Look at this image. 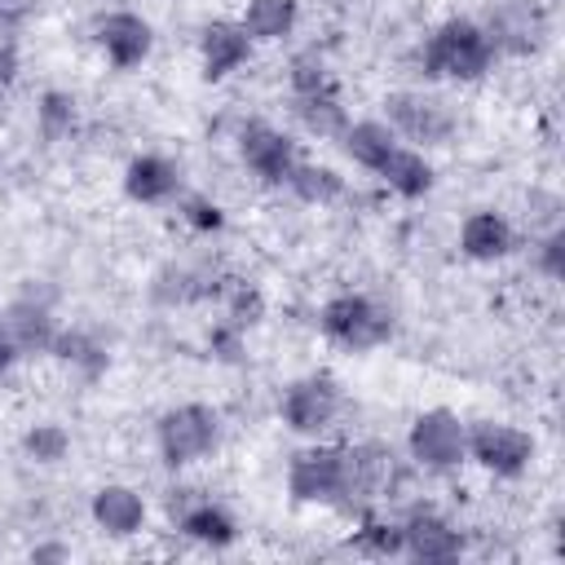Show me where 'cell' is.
<instances>
[{
	"label": "cell",
	"instance_id": "cell-6",
	"mask_svg": "<svg viewBox=\"0 0 565 565\" xmlns=\"http://www.w3.org/2000/svg\"><path fill=\"white\" fill-rule=\"evenodd\" d=\"M340 406H344L340 384H335L327 371H313V375L291 380V384L282 388V397H278L282 424H287L291 433H300V437H322V433L340 419Z\"/></svg>",
	"mask_w": 565,
	"mask_h": 565
},
{
	"label": "cell",
	"instance_id": "cell-27",
	"mask_svg": "<svg viewBox=\"0 0 565 565\" xmlns=\"http://www.w3.org/2000/svg\"><path fill=\"white\" fill-rule=\"evenodd\" d=\"M287 84H291V97H313V93H335V75L327 66V57L318 49H305L291 57L287 66Z\"/></svg>",
	"mask_w": 565,
	"mask_h": 565
},
{
	"label": "cell",
	"instance_id": "cell-12",
	"mask_svg": "<svg viewBox=\"0 0 565 565\" xmlns=\"http://www.w3.org/2000/svg\"><path fill=\"white\" fill-rule=\"evenodd\" d=\"M97 49H102V57L115 66V71H132V66H141L146 57H150V49H154V31H150V22L141 18V13H128V9H115V13H106V18H97Z\"/></svg>",
	"mask_w": 565,
	"mask_h": 565
},
{
	"label": "cell",
	"instance_id": "cell-9",
	"mask_svg": "<svg viewBox=\"0 0 565 565\" xmlns=\"http://www.w3.org/2000/svg\"><path fill=\"white\" fill-rule=\"evenodd\" d=\"M534 437L503 419H477L468 424V459L481 463L494 477H521L534 463Z\"/></svg>",
	"mask_w": 565,
	"mask_h": 565
},
{
	"label": "cell",
	"instance_id": "cell-8",
	"mask_svg": "<svg viewBox=\"0 0 565 565\" xmlns=\"http://www.w3.org/2000/svg\"><path fill=\"white\" fill-rule=\"evenodd\" d=\"M287 490L296 503H344V446H305L287 463Z\"/></svg>",
	"mask_w": 565,
	"mask_h": 565
},
{
	"label": "cell",
	"instance_id": "cell-20",
	"mask_svg": "<svg viewBox=\"0 0 565 565\" xmlns=\"http://www.w3.org/2000/svg\"><path fill=\"white\" fill-rule=\"evenodd\" d=\"M4 327L13 331L22 358H26V353H49L53 340H57V322H53L49 305H40V300H31V296H22V300H13V305L4 309Z\"/></svg>",
	"mask_w": 565,
	"mask_h": 565
},
{
	"label": "cell",
	"instance_id": "cell-23",
	"mask_svg": "<svg viewBox=\"0 0 565 565\" xmlns=\"http://www.w3.org/2000/svg\"><path fill=\"white\" fill-rule=\"evenodd\" d=\"M287 190H291L300 203H335V199L344 194V177H340L335 168H327V163L300 159V163L291 168V177H287Z\"/></svg>",
	"mask_w": 565,
	"mask_h": 565
},
{
	"label": "cell",
	"instance_id": "cell-33",
	"mask_svg": "<svg viewBox=\"0 0 565 565\" xmlns=\"http://www.w3.org/2000/svg\"><path fill=\"white\" fill-rule=\"evenodd\" d=\"M18 358H22V349H18V340H13V331L4 327V318H0V380L18 366Z\"/></svg>",
	"mask_w": 565,
	"mask_h": 565
},
{
	"label": "cell",
	"instance_id": "cell-32",
	"mask_svg": "<svg viewBox=\"0 0 565 565\" xmlns=\"http://www.w3.org/2000/svg\"><path fill=\"white\" fill-rule=\"evenodd\" d=\"M256 318H260V291H256V287H234L230 322H234V327H252Z\"/></svg>",
	"mask_w": 565,
	"mask_h": 565
},
{
	"label": "cell",
	"instance_id": "cell-2",
	"mask_svg": "<svg viewBox=\"0 0 565 565\" xmlns=\"http://www.w3.org/2000/svg\"><path fill=\"white\" fill-rule=\"evenodd\" d=\"M318 327L331 344H340L349 353H366V349H380L393 335V313L380 300L362 296V291H340L322 305Z\"/></svg>",
	"mask_w": 565,
	"mask_h": 565
},
{
	"label": "cell",
	"instance_id": "cell-18",
	"mask_svg": "<svg viewBox=\"0 0 565 565\" xmlns=\"http://www.w3.org/2000/svg\"><path fill=\"white\" fill-rule=\"evenodd\" d=\"M88 512H93L97 530H106L110 539H132L146 525V499L132 486H119V481L102 486L93 494V508Z\"/></svg>",
	"mask_w": 565,
	"mask_h": 565
},
{
	"label": "cell",
	"instance_id": "cell-35",
	"mask_svg": "<svg viewBox=\"0 0 565 565\" xmlns=\"http://www.w3.org/2000/svg\"><path fill=\"white\" fill-rule=\"evenodd\" d=\"M13 75H18V49L9 40H0V88L13 84Z\"/></svg>",
	"mask_w": 565,
	"mask_h": 565
},
{
	"label": "cell",
	"instance_id": "cell-22",
	"mask_svg": "<svg viewBox=\"0 0 565 565\" xmlns=\"http://www.w3.org/2000/svg\"><path fill=\"white\" fill-rule=\"evenodd\" d=\"M296 18H300V0H247L238 22H243V31H247L252 40L269 44V40L291 35Z\"/></svg>",
	"mask_w": 565,
	"mask_h": 565
},
{
	"label": "cell",
	"instance_id": "cell-14",
	"mask_svg": "<svg viewBox=\"0 0 565 565\" xmlns=\"http://www.w3.org/2000/svg\"><path fill=\"white\" fill-rule=\"evenodd\" d=\"M494 53H534L547 35V18L543 9H534L530 0H508L490 13V26H486Z\"/></svg>",
	"mask_w": 565,
	"mask_h": 565
},
{
	"label": "cell",
	"instance_id": "cell-36",
	"mask_svg": "<svg viewBox=\"0 0 565 565\" xmlns=\"http://www.w3.org/2000/svg\"><path fill=\"white\" fill-rule=\"evenodd\" d=\"M66 556V547H35L31 552V561H62Z\"/></svg>",
	"mask_w": 565,
	"mask_h": 565
},
{
	"label": "cell",
	"instance_id": "cell-29",
	"mask_svg": "<svg viewBox=\"0 0 565 565\" xmlns=\"http://www.w3.org/2000/svg\"><path fill=\"white\" fill-rule=\"evenodd\" d=\"M22 455L31 463H62L71 455V433L62 424H31L22 433Z\"/></svg>",
	"mask_w": 565,
	"mask_h": 565
},
{
	"label": "cell",
	"instance_id": "cell-11",
	"mask_svg": "<svg viewBox=\"0 0 565 565\" xmlns=\"http://www.w3.org/2000/svg\"><path fill=\"white\" fill-rule=\"evenodd\" d=\"M459 552H463V534L437 508L419 503L402 516V556L441 565V561H459Z\"/></svg>",
	"mask_w": 565,
	"mask_h": 565
},
{
	"label": "cell",
	"instance_id": "cell-16",
	"mask_svg": "<svg viewBox=\"0 0 565 565\" xmlns=\"http://www.w3.org/2000/svg\"><path fill=\"white\" fill-rule=\"evenodd\" d=\"M512 247H516V230H512V221L503 212L477 207V212L463 216V225H459V252L468 260H503Z\"/></svg>",
	"mask_w": 565,
	"mask_h": 565
},
{
	"label": "cell",
	"instance_id": "cell-24",
	"mask_svg": "<svg viewBox=\"0 0 565 565\" xmlns=\"http://www.w3.org/2000/svg\"><path fill=\"white\" fill-rule=\"evenodd\" d=\"M53 358H62V362H71L79 375H88V380H97L102 371H106V349L88 335V331H79V327H57V340H53V349H49Z\"/></svg>",
	"mask_w": 565,
	"mask_h": 565
},
{
	"label": "cell",
	"instance_id": "cell-26",
	"mask_svg": "<svg viewBox=\"0 0 565 565\" xmlns=\"http://www.w3.org/2000/svg\"><path fill=\"white\" fill-rule=\"evenodd\" d=\"M353 543L366 552V556H402V521H388V516H375V508L358 512V530H353Z\"/></svg>",
	"mask_w": 565,
	"mask_h": 565
},
{
	"label": "cell",
	"instance_id": "cell-30",
	"mask_svg": "<svg viewBox=\"0 0 565 565\" xmlns=\"http://www.w3.org/2000/svg\"><path fill=\"white\" fill-rule=\"evenodd\" d=\"M534 265H539L552 282L565 274V230H561V225H552V230L534 243Z\"/></svg>",
	"mask_w": 565,
	"mask_h": 565
},
{
	"label": "cell",
	"instance_id": "cell-28",
	"mask_svg": "<svg viewBox=\"0 0 565 565\" xmlns=\"http://www.w3.org/2000/svg\"><path fill=\"white\" fill-rule=\"evenodd\" d=\"M35 119H40V137L44 141H66L79 124V110H75V97L62 93V88H49L35 106Z\"/></svg>",
	"mask_w": 565,
	"mask_h": 565
},
{
	"label": "cell",
	"instance_id": "cell-13",
	"mask_svg": "<svg viewBox=\"0 0 565 565\" xmlns=\"http://www.w3.org/2000/svg\"><path fill=\"white\" fill-rule=\"evenodd\" d=\"M185 499H172V521L185 539L203 543V547H230L238 539V521L225 503L216 499H194V490H181Z\"/></svg>",
	"mask_w": 565,
	"mask_h": 565
},
{
	"label": "cell",
	"instance_id": "cell-4",
	"mask_svg": "<svg viewBox=\"0 0 565 565\" xmlns=\"http://www.w3.org/2000/svg\"><path fill=\"white\" fill-rule=\"evenodd\" d=\"M406 450L419 468L428 472H450L468 459V424L450 411V406H433V411H419L411 419V433H406Z\"/></svg>",
	"mask_w": 565,
	"mask_h": 565
},
{
	"label": "cell",
	"instance_id": "cell-17",
	"mask_svg": "<svg viewBox=\"0 0 565 565\" xmlns=\"http://www.w3.org/2000/svg\"><path fill=\"white\" fill-rule=\"evenodd\" d=\"M181 190V168L168 154H137L124 168V194L132 203H168Z\"/></svg>",
	"mask_w": 565,
	"mask_h": 565
},
{
	"label": "cell",
	"instance_id": "cell-10",
	"mask_svg": "<svg viewBox=\"0 0 565 565\" xmlns=\"http://www.w3.org/2000/svg\"><path fill=\"white\" fill-rule=\"evenodd\" d=\"M238 154H243L247 172H256L265 185H287L291 168L300 163L296 141H291L282 128L260 124V119H256V124H247V128L238 132Z\"/></svg>",
	"mask_w": 565,
	"mask_h": 565
},
{
	"label": "cell",
	"instance_id": "cell-19",
	"mask_svg": "<svg viewBox=\"0 0 565 565\" xmlns=\"http://www.w3.org/2000/svg\"><path fill=\"white\" fill-rule=\"evenodd\" d=\"M375 177H384L388 190L402 194V199H424V194L433 190V181H437V168L428 163V154H424L419 146H402V141H397L393 154L380 163Z\"/></svg>",
	"mask_w": 565,
	"mask_h": 565
},
{
	"label": "cell",
	"instance_id": "cell-7",
	"mask_svg": "<svg viewBox=\"0 0 565 565\" xmlns=\"http://www.w3.org/2000/svg\"><path fill=\"white\" fill-rule=\"evenodd\" d=\"M397 486V455L384 441H358L344 446V512H366L375 508L388 490Z\"/></svg>",
	"mask_w": 565,
	"mask_h": 565
},
{
	"label": "cell",
	"instance_id": "cell-31",
	"mask_svg": "<svg viewBox=\"0 0 565 565\" xmlns=\"http://www.w3.org/2000/svg\"><path fill=\"white\" fill-rule=\"evenodd\" d=\"M181 216H185V225H194L199 234H212V230L225 225V212H221L212 199H203V194H190V199L181 203Z\"/></svg>",
	"mask_w": 565,
	"mask_h": 565
},
{
	"label": "cell",
	"instance_id": "cell-5",
	"mask_svg": "<svg viewBox=\"0 0 565 565\" xmlns=\"http://www.w3.org/2000/svg\"><path fill=\"white\" fill-rule=\"evenodd\" d=\"M384 124L406 137V141H419V146H441L450 141L455 132V110L446 97L437 93H424V88H402V93H388L384 97Z\"/></svg>",
	"mask_w": 565,
	"mask_h": 565
},
{
	"label": "cell",
	"instance_id": "cell-15",
	"mask_svg": "<svg viewBox=\"0 0 565 565\" xmlns=\"http://www.w3.org/2000/svg\"><path fill=\"white\" fill-rule=\"evenodd\" d=\"M252 35L243 31V22H230V18H216L199 31V57H203V79H225L234 75L247 57H252Z\"/></svg>",
	"mask_w": 565,
	"mask_h": 565
},
{
	"label": "cell",
	"instance_id": "cell-21",
	"mask_svg": "<svg viewBox=\"0 0 565 565\" xmlns=\"http://www.w3.org/2000/svg\"><path fill=\"white\" fill-rule=\"evenodd\" d=\"M397 141H402V137H397L384 119H358V124H349V128L340 132L344 154H349L358 168H366V172H380V163L393 154Z\"/></svg>",
	"mask_w": 565,
	"mask_h": 565
},
{
	"label": "cell",
	"instance_id": "cell-1",
	"mask_svg": "<svg viewBox=\"0 0 565 565\" xmlns=\"http://www.w3.org/2000/svg\"><path fill=\"white\" fill-rule=\"evenodd\" d=\"M494 44L486 35L481 22L472 18H446L419 49V66L428 79H455V84H472L481 75H490L494 66Z\"/></svg>",
	"mask_w": 565,
	"mask_h": 565
},
{
	"label": "cell",
	"instance_id": "cell-34",
	"mask_svg": "<svg viewBox=\"0 0 565 565\" xmlns=\"http://www.w3.org/2000/svg\"><path fill=\"white\" fill-rule=\"evenodd\" d=\"M26 13H31V0H0V35L13 31Z\"/></svg>",
	"mask_w": 565,
	"mask_h": 565
},
{
	"label": "cell",
	"instance_id": "cell-25",
	"mask_svg": "<svg viewBox=\"0 0 565 565\" xmlns=\"http://www.w3.org/2000/svg\"><path fill=\"white\" fill-rule=\"evenodd\" d=\"M296 106V119L305 124V132L313 137H340L349 128V115L344 106L335 102V93H313V97H291Z\"/></svg>",
	"mask_w": 565,
	"mask_h": 565
},
{
	"label": "cell",
	"instance_id": "cell-3",
	"mask_svg": "<svg viewBox=\"0 0 565 565\" xmlns=\"http://www.w3.org/2000/svg\"><path fill=\"white\" fill-rule=\"evenodd\" d=\"M216 437H221V415L203 402H181V406L163 411L154 424V441H159V455L168 468H185V463L212 455Z\"/></svg>",
	"mask_w": 565,
	"mask_h": 565
}]
</instances>
